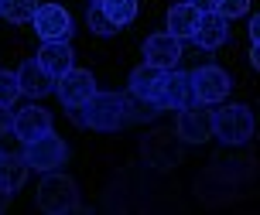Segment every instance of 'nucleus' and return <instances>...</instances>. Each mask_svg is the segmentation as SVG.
<instances>
[{"mask_svg":"<svg viewBox=\"0 0 260 215\" xmlns=\"http://www.w3.org/2000/svg\"><path fill=\"white\" fill-rule=\"evenodd\" d=\"M257 130V120H253V110L243 106V102H233V106H222L212 113V137L222 140V147H240L247 144Z\"/></svg>","mask_w":260,"mask_h":215,"instance_id":"obj_1","label":"nucleus"},{"mask_svg":"<svg viewBox=\"0 0 260 215\" xmlns=\"http://www.w3.org/2000/svg\"><path fill=\"white\" fill-rule=\"evenodd\" d=\"M82 110V127L89 130H100V133H113L127 123V116H123V96L120 92H92L89 102L86 106H79Z\"/></svg>","mask_w":260,"mask_h":215,"instance_id":"obj_2","label":"nucleus"},{"mask_svg":"<svg viewBox=\"0 0 260 215\" xmlns=\"http://www.w3.org/2000/svg\"><path fill=\"white\" fill-rule=\"evenodd\" d=\"M38 208L48 215H65V212H76L79 208V188L72 177L55 174L48 171L45 181L38 185Z\"/></svg>","mask_w":260,"mask_h":215,"instance_id":"obj_3","label":"nucleus"},{"mask_svg":"<svg viewBox=\"0 0 260 215\" xmlns=\"http://www.w3.org/2000/svg\"><path fill=\"white\" fill-rule=\"evenodd\" d=\"M157 110H185L195 102V92H192V76L188 72H178V68H165L161 79L154 86V96H151Z\"/></svg>","mask_w":260,"mask_h":215,"instance_id":"obj_4","label":"nucleus"},{"mask_svg":"<svg viewBox=\"0 0 260 215\" xmlns=\"http://www.w3.org/2000/svg\"><path fill=\"white\" fill-rule=\"evenodd\" d=\"M141 157L144 164L157 167V171H168L182 161V137L171 133V130H154L141 140Z\"/></svg>","mask_w":260,"mask_h":215,"instance_id":"obj_5","label":"nucleus"},{"mask_svg":"<svg viewBox=\"0 0 260 215\" xmlns=\"http://www.w3.org/2000/svg\"><path fill=\"white\" fill-rule=\"evenodd\" d=\"M65 157H69V151H65L62 137H55L52 130L24 144V161H27V167H35V171H41V174L58 171V167L65 164Z\"/></svg>","mask_w":260,"mask_h":215,"instance_id":"obj_6","label":"nucleus"},{"mask_svg":"<svg viewBox=\"0 0 260 215\" xmlns=\"http://www.w3.org/2000/svg\"><path fill=\"white\" fill-rule=\"evenodd\" d=\"M92 92H96V79H92V72H86V68H76V65H72L62 79H55V96L62 99L65 110L86 106Z\"/></svg>","mask_w":260,"mask_h":215,"instance_id":"obj_7","label":"nucleus"},{"mask_svg":"<svg viewBox=\"0 0 260 215\" xmlns=\"http://www.w3.org/2000/svg\"><path fill=\"white\" fill-rule=\"evenodd\" d=\"M192 76V92H195V102H222L226 99V92L233 89L230 76H226V68L219 65H202V68H195L188 72Z\"/></svg>","mask_w":260,"mask_h":215,"instance_id":"obj_8","label":"nucleus"},{"mask_svg":"<svg viewBox=\"0 0 260 215\" xmlns=\"http://www.w3.org/2000/svg\"><path fill=\"white\" fill-rule=\"evenodd\" d=\"M31 24H35L41 41H69V34H72V17L58 4H38Z\"/></svg>","mask_w":260,"mask_h":215,"instance_id":"obj_9","label":"nucleus"},{"mask_svg":"<svg viewBox=\"0 0 260 215\" xmlns=\"http://www.w3.org/2000/svg\"><path fill=\"white\" fill-rule=\"evenodd\" d=\"M175 133L182 137V144H206L212 137V113L202 110V102H192V106L178 110Z\"/></svg>","mask_w":260,"mask_h":215,"instance_id":"obj_10","label":"nucleus"},{"mask_svg":"<svg viewBox=\"0 0 260 215\" xmlns=\"http://www.w3.org/2000/svg\"><path fill=\"white\" fill-rule=\"evenodd\" d=\"M144 62L154 65V68H175V65L182 62V41L168 34V31H161V34H151V38L144 41Z\"/></svg>","mask_w":260,"mask_h":215,"instance_id":"obj_11","label":"nucleus"},{"mask_svg":"<svg viewBox=\"0 0 260 215\" xmlns=\"http://www.w3.org/2000/svg\"><path fill=\"white\" fill-rule=\"evenodd\" d=\"M192 41L206 51H216L230 41V21L222 17L219 11H202L199 14V27H195Z\"/></svg>","mask_w":260,"mask_h":215,"instance_id":"obj_12","label":"nucleus"},{"mask_svg":"<svg viewBox=\"0 0 260 215\" xmlns=\"http://www.w3.org/2000/svg\"><path fill=\"white\" fill-rule=\"evenodd\" d=\"M52 130V113L48 110H41V106H27V110H21V113H14V123H11V133L21 144H27V140L41 137V133H48Z\"/></svg>","mask_w":260,"mask_h":215,"instance_id":"obj_13","label":"nucleus"},{"mask_svg":"<svg viewBox=\"0 0 260 215\" xmlns=\"http://www.w3.org/2000/svg\"><path fill=\"white\" fill-rule=\"evenodd\" d=\"M199 198L206 205H222V202H233L236 198V181L233 177H226L222 171L209 164V171L199 177Z\"/></svg>","mask_w":260,"mask_h":215,"instance_id":"obj_14","label":"nucleus"},{"mask_svg":"<svg viewBox=\"0 0 260 215\" xmlns=\"http://www.w3.org/2000/svg\"><path fill=\"white\" fill-rule=\"evenodd\" d=\"M17 82H21V92L31 96V99H41V96L55 92V79L38 65V58H27V62L17 68Z\"/></svg>","mask_w":260,"mask_h":215,"instance_id":"obj_15","label":"nucleus"},{"mask_svg":"<svg viewBox=\"0 0 260 215\" xmlns=\"http://www.w3.org/2000/svg\"><path fill=\"white\" fill-rule=\"evenodd\" d=\"M72 58H76V55H72V48H69V41H45L41 51H38V65L52 79H62L65 72L76 65Z\"/></svg>","mask_w":260,"mask_h":215,"instance_id":"obj_16","label":"nucleus"},{"mask_svg":"<svg viewBox=\"0 0 260 215\" xmlns=\"http://www.w3.org/2000/svg\"><path fill=\"white\" fill-rule=\"evenodd\" d=\"M199 7H195L192 0H182V4H175L168 11V34H175L178 41L185 38H192L195 34V27H199Z\"/></svg>","mask_w":260,"mask_h":215,"instance_id":"obj_17","label":"nucleus"},{"mask_svg":"<svg viewBox=\"0 0 260 215\" xmlns=\"http://www.w3.org/2000/svg\"><path fill=\"white\" fill-rule=\"evenodd\" d=\"M212 167L216 171H222L226 177H233L236 185L243 181V177L253 174V157H247V154H230V151H222L212 157Z\"/></svg>","mask_w":260,"mask_h":215,"instance_id":"obj_18","label":"nucleus"},{"mask_svg":"<svg viewBox=\"0 0 260 215\" xmlns=\"http://www.w3.org/2000/svg\"><path fill=\"white\" fill-rule=\"evenodd\" d=\"M27 171H31V167H27L24 154H21V157H14V154H4V157H0V185L11 191V195L27 181Z\"/></svg>","mask_w":260,"mask_h":215,"instance_id":"obj_19","label":"nucleus"},{"mask_svg":"<svg viewBox=\"0 0 260 215\" xmlns=\"http://www.w3.org/2000/svg\"><path fill=\"white\" fill-rule=\"evenodd\" d=\"M157 79H161V68H154V65H137L134 72H130V96H141V99H151L154 96V86Z\"/></svg>","mask_w":260,"mask_h":215,"instance_id":"obj_20","label":"nucleus"},{"mask_svg":"<svg viewBox=\"0 0 260 215\" xmlns=\"http://www.w3.org/2000/svg\"><path fill=\"white\" fill-rule=\"evenodd\" d=\"M161 113L151 99H141V96H123V116H127V123H147V120H154Z\"/></svg>","mask_w":260,"mask_h":215,"instance_id":"obj_21","label":"nucleus"},{"mask_svg":"<svg viewBox=\"0 0 260 215\" xmlns=\"http://www.w3.org/2000/svg\"><path fill=\"white\" fill-rule=\"evenodd\" d=\"M38 11V0H0V17H7L11 24H27Z\"/></svg>","mask_w":260,"mask_h":215,"instance_id":"obj_22","label":"nucleus"},{"mask_svg":"<svg viewBox=\"0 0 260 215\" xmlns=\"http://www.w3.org/2000/svg\"><path fill=\"white\" fill-rule=\"evenodd\" d=\"M100 7H103V14H106V17H110L117 27L130 24V21L137 17V0H103Z\"/></svg>","mask_w":260,"mask_h":215,"instance_id":"obj_23","label":"nucleus"},{"mask_svg":"<svg viewBox=\"0 0 260 215\" xmlns=\"http://www.w3.org/2000/svg\"><path fill=\"white\" fill-rule=\"evenodd\" d=\"M86 24H89L92 34H103V38H106V34H117V31H120V27L103 14V7H100V4H89V11H86Z\"/></svg>","mask_w":260,"mask_h":215,"instance_id":"obj_24","label":"nucleus"},{"mask_svg":"<svg viewBox=\"0 0 260 215\" xmlns=\"http://www.w3.org/2000/svg\"><path fill=\"white\" fill-rule=\"evenodd\" d=\"M21 96V82H17V72H7L0 68V106H14Z\"/></svg>","mask_w":260,"mask_h":215,"instance_id":"obj_25","label":"nucleus"},{"mask_svg":"<svg viewBox=\"0 0 260 215\" xmlns=\"http://www.w3.org/2000/svg\"><path fill=\"white\" fill-rule=\"evenodd\" d=\"M216 11L226 17V21H233V17H243L250 11V0H216Z\"/></svg>","mask_w":260,"mask_h":215,"instance_id":"obj_26","label":"nucleus"},{"mask_svg":"<svg viewBox=\"0 0 260 215\" xmlns=\"http://www.w3.org/2000/svg\"><path fill=\"white\" fill-rule=\"evenodd\" d=\"M11 123H14V113H11V106H0V137L11 130Z\"/></svg>","mask_w":260,"mask_h":215,"instance_id":"obj_27","label":"nucleus"},{"mask_svg":"<svg viewBox=\"0 0 260 215\" xmlns=\"http://www.w3.org/2000/svg\"><path fill=\"white\" fill-rule=\"evenodd\" d=\"M250 41L260 45V14H253V21H250Z\"/></svg>","mask_w":260,"mask_h":215,"instance_id":"obj_28","label":"nucleus"},{"mask_svg":"<svg viewBox=\"0 0 260 215\" xmlns=\"http://www.w3.org/2000/svg\"><path fill=\"white\" fill-rule=\"evenodd\" d=\"M7 205H11V191L0 185V212H7Z\"/></svg>","mask_w":260,"mask_h":215,"instance_id":"obj_29","label":"nucleus"},{"mask_svg":"<svg viewBox=\"0 0 260 215\" xmlns=\"http://www.w3.org/2000/svg\"><path fill=\"white\" fill-rule=\"evenodd\" d=\"M199 11H216V0H192Z\"/></svg>","mask_w":260,"mask_h":215,"instance_id":"obj_30","label":"nucleus"},{"mask_svg":"<svg viewBox=\"0 0 260 215\" xmlns=\"http://www.w3.org/2000/svg\"><path fill=\"white\" fill-rule=\"evenodd\" d=\"M250 65L260 72V45H253V51H250Z\"/></svg>","mask_w":260,"mask_h":215,"instance_id":"obj_31","label":"nucleus"},{"mask_svg":"<svg viewBox=\"0 0 260 215\" xmlns=\"http://www.w3.org/2000/svg\"><path fill=\"white\" fill-rule=\"evenodd\" d=\"M92 4H103V0H92Z\"/></svg>","mask_w":260,"mask_h":215,"instance_id":"obj_32","label":"nucleus"},{"mask_svg":"<svg viewBox=\"0 0 260 215\" xmlns=\"http://www.w3.org/2000/svg\"><path fill=\"white\" fill-rule=\"evenodd\" d=\"M0 157H4V151H0Z\"/></svg>","mask_w":260,"mask_h":215,"instance_id":"obj_33","label":"nucleus"}]
</instances>
